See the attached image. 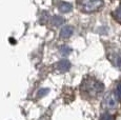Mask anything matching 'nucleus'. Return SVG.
<instances>
[{
  "label": "nucleus",
  "instance_id": "obj_1",
  "mask_svg": "<svg viewBox=\"0 0 121 120\" xmlns=\"http://www.w3.org/2000/svg\"><path fill=\"white\" fill-rule=\"evenodd\" d=\"M80 90L82 91V93L85 94L86 96L95 97L96 95H98V94H100L103 91V84L96 79L88 78V79H85L84 81L82 82V84H81V86H80Z\"/></svg>",
  "mask_w": 121,
  "mask_h": 120
},
{
  "label": "nucleus",
  "instance_id": "obj_2",
  "mask_svg": "<svg viewBox=\"0 0 121 120\" xmlns=\"http://www.w3.org/2000/svg\"><path fill=\"white\" fill-rule=\"evenodd\" d=\"M102 0H78V5L82 12L92 13L102 6Z\"/></svg>",
  "mask_w": 121,
  "mask_h": 120
},
{
  "label": "nucleus",
  "instance_id": "obj_3",
  "mask_svg": "<svg viewBox=\"0 0 121 120\" xmlns=\"http://www.w3.org/2000/svg\"><path fill=\"white\" fill-rule=\"evenodd\" d=\"M73 34V29L71 26H64L60 32V37L61 38H69Z\"/></svg>",
  "mask_w": 121,
  "mask_h": 120
},
{
  "label": "nucleus",
  "instance_id": "obj_4",
  "mask_svg": "<svg viewBox=\"0 0 121 120\" xmlns=\"http://www.w3.org/2000/svg\"><path fill=\"white\" fill-rule=\"evenodd\" d=\"M104 104H105V107L108 108H114L116 107V99L112 95L108 96L106 99L104 100Z\"/></svg>",
  "mask_w": 121,
  "mask_h": 120
},
{
  "label": "nucleus",
  "instance_id": "obj_5",
  "mask_svg": "<svg viewBox=\"0 0 121 120\" xmlns=\"http://www.w3.org/2000/svg\"><path fill=\"white\" fill-rule=\"evenodd\" d=\"M69 66H71V63H69L67 60H62V61H60L59 63H58L57 68H58V70L61 71V72H66L69 69Z\"/></svg>",
  "mask_w": 121,
  "mask_h": 120
},
{
  "label": "nucleus",
  "instance_id": "obj_6",
  "mask_svg": "<svg viewBox=\"0 0 121 120\" xmlns=\"http://www.w3.org/2000/svg\"><path fill=\"white\" fill-rule=\"evenodd\" d=\"M60 11L63 13H67V12H71L72 9H73V6L71 5L69 3H62L61 5H60Z\"/></svg>",
  "mask_w": 121,
  "mask_h": 120
},
{
  "label": "nucleus",
  "instance_id": "obj_7",
  "mask_svg": "<svg viewBox=\"0 0 121 120\" xmlns=\"http://www.w3.org/2000/svg\"><path fill=\"white\" fill-rule=\"evenodd\" d=\"M113 16H114V18H115L118 22H120V23H121V3H120V5L117 8V10L114 12Z\"/></svg>",
  "mask_w": 121,
  "mask_h": 120
},
{
  "label": "nucleus",
  "instance_id": "obj_8",
  "mask_svg": "<svg viewBox=\"0 0 121 120\" xmlns=\"http://www.w3.org/2000/svg\"><path fill=\"white\" fill-rule=\"evenodd\" d=\"M62 22H63V18L59 17V16H56V17H54V19H53V23L55 25H60Z\"/></svg>",
  "mask_w": 121,
  "mask_h": 120
},
{
  "label": "nucleus",
  "instance_id": "obj_9",
  "mask_svg": "<svg viewBox=\"0 0 121 120\" xmlns=\"http://www.w3.org/2000/svg\"><path fill=\"white\" fill-rule=\"evenodd\" d=\"M99 120H115L113 115H110V114H103L101 117H100Z\"/></svg>",
  "mask_w": 121,
  "mask_h": 120
},
{
  "label": "nucleus",
  "instance_id": "obj_10",
  "mask_svg": "<svg viewBox=\"0 0 121 120\" xmlns=\"http://www.w3.org/2000/svg\"><path fill=\"white\" fill-rule=\"evenodd\" d=\"M116 96L118 99H121V82H119L116 87Z\"/></svg>",
  "mask_w": 121,
  "mask_h": 120
},
{
  "label": "nucleus",
  "instance_id": "obj_11",
  "mask_svg": "<svg viewBox=\"0 0 121 120\" xmlns=\"http://www.w3.org/2000/svg\"><path fill=\"white\" fill-rule=\"evenodd\" d=\"M48 93V89H42V90H40V91L38 92V96L39 97H42L44 95H46Z\"/></svg>",
  "mask_w": 121,
  "mask_h": 120
},
{
  "label": "nucleus",
  "instance_id": "obj_12",
  "mask_svg": "<svg viewBox=\"0 0 121 120\" xmlns=\"http://www.w3.org/2000/svg\"><path fill=\"white\" fill-rule=\"evenodd\" d=\"M60 52H61L63 55H67L69 52H71V50H69V48L67 47H62L61 50H60Z\"/></svg>",
  "mask_w": 121,
  "mask_h": 120
}]
</instances>
